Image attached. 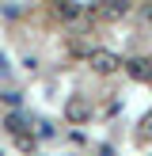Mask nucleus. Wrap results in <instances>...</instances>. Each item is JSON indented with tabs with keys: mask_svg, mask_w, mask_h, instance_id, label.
<instances>
[{
	"mask_svg": "<svg viewBox=\"0 0 152 156\" xmlns=\"http://www.w3.org/2000/svg\"><path fill=\"white\" fill-rule=\"evenodd\" d=\"M129 0H99L95 4V12H91V19H99V23H118V19H126L129 15Z\"/></svg>",
	"mask_w": 152,
	"mask_h": 156,
	"instance_id": "nucleus-1",
	"label": "nucleus"
},
{
	"mask_svg": "<svg viewBox=\"0 0 152 156\" xmlns=\"http://www.w3.org/2000/svg\"><path fill=\"white\" fill-rule=\"evenodd\" d=\"M88 65H91V73L110 76V73H118V69H122V57H118V53H110V50H91V53H88Z\"/></svg>",
	"mask_w": 152,
	"mask_h": 156,
	"instance_id": "nucleus-2",
	"label": "nucleus"
},
{
	"mask_svg": "<svg viewBox=\"0 0 152 156\" xmlns=\"http://www.w3.org/2000/svg\"><path fill=\"white\" fill-rule=\"evenodd\" d=\"M88 118H91V99H88V95H68V103H65V122H68V126H84Z\"/></svg>",
	"mask_w": 152,
	"mask_h": 156,
	"instance_id": "nucleus-3",
	"label": "nucleus"
},
{
	"mask_svg": "<svg viewBox=\"0 0 152 156\" xmlns=\"http://www.w3.org/2000/svg\"><path fill=\"white\" fill-rule=\"evenodd\" d=\"M122 69H126L133 80H152V57H129V61H122Z\"/></svg>",
	"mask_w": 152,
	"mask_h": 156,
	"instance_id": "nucleus-4",
	"label": "nucleus"
},
{
	"mask_svg": "<svg viewBox=\"0 0 152 156\" xmlns=\"http://www.w3.org/2000/svg\"><path fill=\"white\" fill-rule=\"evenodd\" d=\"M53 12H57V19H76V15H80V4H76V0H57Z\"/></svg>",
	"mask_w": 152,
	"mask_h": 156,
	"instance_id": "nucleus-5",
	"label": "nucleus"
},
{
	"mask_svg": "<svg viewBox=\"0 0 152 156\" xmlns=\"http://www.w3.org/2000/svg\"><path fill=\"white\" fill-rule=\"evenodd\" d=\"M4 129H8V133H23V118H19V114H8V118H4Z\"/></svg>",
	"mask_w": 152,
	"mask_h": 156,
	"instance_id": "nucleus-6",
	"label": "nucleus"
},
{
	"mask_svg": "<svg viewBox=\"0 0 152 156\" xmlns=\"http://www.w3.org/2000/svg\"><path fill=\"white\" fill-rule=\"evenodd\" d=\"M148 133H152V111L144 114V122H141V137H148Z\"/></svg>",
	"mask_w": 152,
	"mask_h": 156,
	"instance_id": "nucleus-7",
	"label": "nucleus"
},
{
	"mask_svg": "<svg viewBox=\"0 0 152 156\" xmlns=\"http://www.w3.org/2000/svg\"><path fill=\"white\" fill-rule=\"evenodd\" d=\"M144 19L152 23V0H148V4H144Z\"/></svg>",
	"mask_w": 152,
	"mask_h": 156,
	"instance_id": "nucleus-8",
	"label": "nucleus"
},
{
	"mask_svg": "<svg viewBox=\"0 0 152 156\" xmlns=\"http://www.w3.org/2000/svg\"><path fill=\"white\" fill-rule=\"evenodd\" d=\"M0 156H4V152H0Z\"/></svg>",
	"mask_w": 152,
	"mask_h": 156,
	"instance_id": "nucleus-9",
	"label": "nucleus"
}]
</instances>
